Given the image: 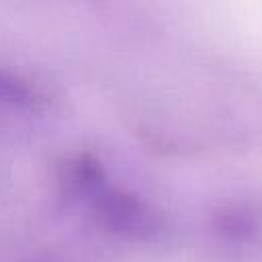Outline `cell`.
<instances>
[{"instance_id": "obj_1", "label": "cell", "mask_w": 262, "mask_h": 262, "mask_svg": "<svg viewBox=\"0 0 262 262\" xmlns=\"http://www.w3.org/2000/svg\"><path fill=\"white\" fill-rule=\"evenodd\" d=\"M94 209L102 223L119 233L147 237L158 231L156 215L135 196L119 190L98 188L94 192Z\"/></svg>"}]
</instances>
